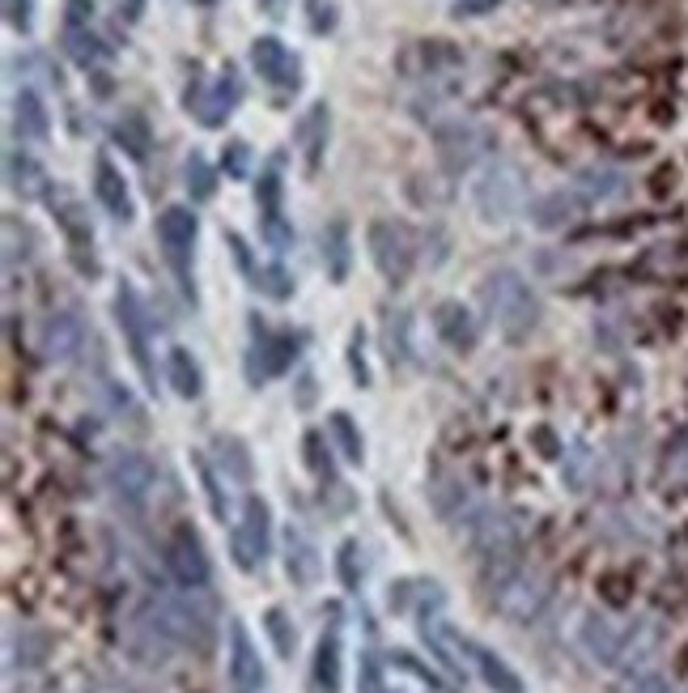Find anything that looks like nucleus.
<instances>
[{
  "instance_id": "1",
  "label": "nucleus",
  "mask_w": 688,
  "mask_h": 693,
  "mask_svg": "<svg viewBox=\"0 0 688 693\" xmlns=\"http://www.w3.org/2000/svg\"><path fill=\"white\" fill-rule=\"evenodd\" d=\"M582 651L595 660L600 668H612V672H637L646 664L663 642L659 621L642 617V621H612L604 612H591L579 630Z\"/></svg>"
},
{
  "instance_id": "2",
  "label": "nucleus",
  "mask_w": 688,
  "mask_h": 693,
  "mask_svg": "<svg viewBox=\"0 0 688 693\" xmlns=\"http://www.w3.org/2000/svg\"><path fill=\"white\" fill-rule=\"evenodd\" d=\"M476 298L485 306L489 324L510 345H519V340H527V336L540 328V294L531 290V281L519 269H494V273H485Z\"/></svg>"
},
{
  "instance_id": "3",
  "label": "nucleus",
  "mask_w": 688,
  "mask_h": 693,
  "mask_svg": "<svg viewBox=\"0 0 688 693\" xmlns=\"http://www.w3.org/2000/svg\"><path fill=\"white\" fill-rule=\"evenodd\" d=\"M485 591H489V605H494L506 621H515V626H531V621L544 612V605H549V596H552L549 579H544L540 570L523 566L519 557L485 566Z\"/></svg>"
},
{
  "instance_id": "4",
  "label": "nucleus",
  "mask_w": 688,
  "mask_h": 693,
  "mask_svg": "<svg viewBox=\"0 0 688 693\" xmlns=\"http://www.w3.org/2000/svg\"><path fill=\"white\" fill-rule=\"evenodd\" d=\"M145 617L170 647H192L195 655H209L218 642V621L204 605H195L192 596H154L145 600Z\"/></svg>"
},
{
  "instance_id": "5",
  "label": "nucleus",
  "mask_w": 688,
  "mask_h": 693,
  "mask_svg": "<svg viewBox=\"0 0 688 693\" xmlns=\"http://www.w3.org/2000/svg\"><path fill=\"white\" fill-rule=\"evenodd\" d=\"M366 251H370V264L379 269V277L400 290L409 285L416 273V260H421V234L404 218H374L366 225Z\"/></svg>"
},
{
  "instance_id": "6",
  "label": "nucleus",
  "mask_w": 688,
  "mask_h": 693,
  "mask_svg": "<svg viewBox=\"0 0 688 693\" xmlns=\"http://www.w3.org/2000/svg\"><path fill=\"white\" fill-rule=\"evenodd\" d=\"M527 204V175L510 158H489L480 175L472 179V209L480 213V222L506 225L515 213H523Z\"/></svg>"
},
{
  "instance_id": "7",
  "label": "nucleus",
  "mask_w": 688,
  "mask_h": 693,
  "mask_svg": "<svg viewBox=\"0 0 688 693\" xmlns=\"http://www.w3.org/2000/svg\"><path fill=\"white\" fill-rule=\"evenodd\" d=\"M195 239H200V213L192 204H166L158 213V248H162L170 273L179 281V290L195 303Z\"/></svg>"
},
{
  "instance_id": "8",
  "label": "nucleus",
  "mask_w": 688,
  "mask_h": 693,
  "mask_svg": "<svg viewBox=\"0 0 688 693\" xmlns=\"http://www.w3.org/2000/svg\"><path fill=\"white\" fill-rule=\"evenodd\" d=\"M115 324L124 333V345L137 361L145 388L158 391V366H154V319H149V306L140 298V290L133 281H119L115 285Z\"/></svg>"
},
{
  "instance_id": "9",
  "label": "nucleus",
  "mask_w": 688,
  "mask_h": 693,
  "mask_svg": "<svg viewBox=\"0 0 688 693\" xmlns=\"http://www.w3.org/2000/svg\"><path fill=\"white\" fill-rule=\"evenodd\" d=\"M434 154H438V167L446 175H468L480 162H489L494 133L476 119H464V115L442 119V124H434Z\"/></svg>"
},
{
  "instance_id": "10",
  "label": "nucleus",
  "mask_w": 688,
  "mask_h": 693,
  "mask_svg": "<svg viewBox=\"0 0 688 693\" xmlns=\"http://www.w3.org/2000/svg\"><path fill=\"white\" fill-rule=\"evenodd\" d=\"M47 209H52L55 225H60V234H64V248H68L73 269H77L82 277H98V273H103V264H98V251H94V225H89L85 204L73 192L52 188V196H47Z\"/></svg>"
},
{
  "instance_id": "11",
  "label": "nucleus",
  "mask_w": 688,
  "mask_h": 693,
  "mask_svg": "<svg viewBox=\"0 0 688 693\" xmlns=\"http://www.w3.org/2000/svg\"><path fill=\"white\" fill-rule=\"evenodd\" d=\"M230 554L239 570H255L273 554V506L260 494L243 498V515L234 519V532H230Z\"/></svg>"
},
{
  "instance_id": "12",
  "label": "nucleus",
  "mask_w": 688,
  "mask_h": 693,
  "mask_svg": "<svg viewBox=\"0 0 688 693\" xmlns=\"http://www.w3.org/2000/svg\"><path fill=\"white\" fill-rule=\"evenodd\" d=\"M183 103H188V112L195 115V124L200 128H209V133H218L225 128V119L239 112V103H243V77H239V64H221V73L209 82V90H200V82L188 85V94H183Z\"/></svg>"
},
{
  "instance_id": "13",
  "label": "nucleus",
  "mask_w": 688,
  "mask_h": 693,
  "mask_svg": "<svg viewBox=\"0 0 688 693\" xmlns=\"http://www.w3.org/2000/svg\"><path fill=\"white\" fill-rule=\"evenodd\" d=\"M107 485L110 494L119 498V506L145 511V502L154 498V490H158V464L145 451L119 447V451H110L107 460Z\"/></svg>"
},
{
  "instance_id": "14",
  "label": "nucleus",
  "mask_w": 688,
  "mask_h": 693,
  "mask_svg": "<svg viewBox=\"0 0 688 693\" xmlns=\"http://www.w3.org/2000/svg\"><path fill=\"white\" fill-rule=\"evenodd\" d=\"M166 570L183 591H204L213 582V561L204 554V540L192 524H179L166 540Z\"/></svg>"
},
{
  "instance_id": "15",
  "label": "nucleus",
  "mask_w": 688,
  "mask_h": 693,
  "mask_svg": "<svg viewBox=\"0 0 688 693\" xmlns=\"http://www.w3.org/2000/svg\"><path fill=\"white\" fill-rule=\"evenodd\" d=\"M255 328V340H251V354H247V379L251 388H264V379H276V375H285L294 361H298V345H303V336L298 333H273V328H264L260 319L251 324Z\"/></svg>"
},
{
  "instance_id": "16",
  "label": "nucleus",
  "mask_w": 688,
  "mask_h": 693,
  "mask_svg": "<svg viewBox=\"0 0 688 693\" xmlns=\"http://www.w3.org/2000/svg\"><path fill=\"white\" fill-rule=\"evenodd\" d=\"M255 204H260V234H264V243L276 255H285V251L294 248V225L285 218V179H281L276 162L268 170H260V179H255Z\"/></svg>"
},
{
  "instance_id": "17",
  "label": "nucleus",
  "mask_w": 688,
  "mask_h": 693,
  "mask_svg": "<svg viewBox=\"0 0 688 693\" xmlns=\"http://www.w3.org/2000/svg\"><path fill=\"white\" fill-rule=\"evenodd\" d=\"M251 69H255V77L264 85H273V90H298L303 85V60L294 56L276 34H260V39H251Z\"/></svg>"
},
{
  "instance_id": "18",
  "label": "nucleus",
  "mask_w": 688,
  "mask_h": 693,
  "mask_svg": "<svg viewBox=\"0 0 688 693\" xmlns=\"http://www.w3.org/2000/svg\"><path fill=\"white\" fill-rule=\"evenodd\" d=\"M468 536H472V545H476V554L485 557V566L519 557V524H515L510 515H501V511H489V506H485L468 524Z\"/></svg>"
},
{
  "instance_id": "19",
  "label": "nucleus",
  "mask_w": 688,
  "mask_h": 693,
  "mask_svg": "<svg viewBox=\"0 0 688 693\" xmlns=\"http://www.w3.org/2000/svg\"><path fill=\"white\" fill-rule=\"evenodd\" d=\"M225 676H230V693H260L264 690V660L260 647L247 634L243 621H230V655H225Z\"/></svg>"
},
{
  "instance_id": "20",
  "label": "nucleus",
  "mask_w": 688,
  "mask_h": 693,
  "mask_svg": "<svg viewBox=\"0 0 688 693\" xmlns=\"http://www.w3.org/2000/svg\"><path fill=\"white\" fill-rule=\"evenodd\" d=\"M4 188L13 196H22V200H47L52 196V175H47V167L34 154L13 145L4 154Z\"/></svg>"
},
{
  "instance_id": "21",
  "label": "nucleus",
  "mask_w": 688,
  "mask_h": 693,
  "mask_svg": "<svg viewBox=\"0 0 688 693\" xmlns=\"http://www.w3.org/2000/svg\"><path fill=\"white\" fill-rule=\"evenodd\" d=\"M39 340H43V354L52 361H73L85 345H89V333H85L82 315H73V311H52V315L43 319Z\"/></svg>"
},
{
  "instance_id": "22",
  "label": "nucleus",
  "mask_w": 688,
  "mask_h": 693,
  "mask_svg": "<svg viewBox=\"0 0 688 693\" xmlns=\"http://www.w3.org/2000/svg\"><path fill=\"white\" fill-rule=\"evenodd\" d=\"M434 333H438L442 345H446V349H455V354H472V349H476V340H480L476 315H472L459 298H442V303L434 306Z\"/></svg>"
},
{
  "instance_id": "23",
  "label": "nucleus",
  "mask_w": 688,
  "mask_h": 693,
  "mask_svg": "<svg viewBox=\"0 0 688 693\" xmlns=\"http://www.w3.org/2000/svg\"><path fill=\"white\" fill-rule=\"evenodd\" d=\"M328 140H331V107L328 98H315L298 119V145H303V162L306 175H319L324 158H328Z\"/></svg>"
},
{
  "instance_id": "24",
  "label": "nucleus",
  "mask_w": 688,
  "mask_h": 693,
  "mask_svg": "<svg viewBox=\"0 0 688 693\" xmlns=\"http://www.w3.org/2000/svg\"><path fill=\"white\" fill-rule=\"evenodd\" d=\"M94 200L107 209L115 222H133V192H128V179H124V170L115 167L107 154L94 158Z\"/></svg>"
},
{
  "instance_id": "25",
  "label": "nucleus",
  "mask_w": 688,
  "mask_h": 693,
  "mask_svg": "<svg viewBox=\"0 0 688 693\" xmlns=\"http://www.w3.org/2000/svg\"><path fill=\"white\" fill-rule=\"evenodd\" d=\"M582 209H586V196L570 183V188H557V192L531 200V204H527V218H531L536 230H565Z\"/></svg>"
},
{
  "instance_id": "26",
  "label": "nucleus",
  "mask_w": 688,
  "mask_h": 693,
  "mask_svg": "<svg viewBox=\"0 0 688 693\" xmlns=\"http://www.w3.org/2000/svg\"><path fill=\"white\" fill-rule=\"evenodd\" d=\"M13 137L34 140V145L52 140V115H47V103L34 85H22L13 94Z\"/></svg>"
},
{
  "instance_id": "27",
  "label": "nucleus",
  "mask_w": 688,
  "mask_h": 693,
  "mask_svg": "<svg viewBox=\"0 0 688 693\" xmlns=\"http://www.w3.org/2000/svg\"><path fill=\"white\" fill-rule=\"evenodd\" d=\"M110 140H115L133 162H149V154H154V124H149V115L137 112V107L119 112L115 124H110Z\"/></svg>"
},
{
  "instance_id": "28",
  "label": "nucleus",
  "mask_w": 688,
  "mask_h": 693,
  "mask_svg": "<svg viewBox=\"0 0 688 693\" xmlns=\"http://www.w3.org/2000/svg\"><path fill=\"white\" fill-rule=\"evenodd\" d=\"M464 651H468V660H472V668H476V676H480V681H485V685H489L494 693H527L523 690V676L506 664L497 651L480 647V642H472V638H464Z\"/></svg>"
},
{
  "instance_id": "29",
  "label": "nucleus",
  "mask_w": 688,
  "mask_h": 693,
  "mask_svg": "<svg viewBox=\"0 0 688 693\" xmlns=\"http://www.w3.org/2000/svg\"><path fill=\"white\" fill-rule=\"evenodd\" d=\"M166 384L183 400H200L204 396V370L188 345H170L166 349Z\"/></svg>"
},
{
  "instance_id": "30",
  "label": "nucleus",
  "mask_w": 688,
  "mask_h": 693,
  "mask_svg": "<svg viewBox=\"0 0 688 693\" xmlns=\"http://www.w3.org/2000/svg\"><path fill=\"white\" fill-rule=\"evenodd\" d=\"M324 269H328V277L336 285L349 281V269H353V230H349L345 218H331L324 225Z\"/></svg>"
},
{
  "instance_id": "31",
  "label": "nucleus",
  "mask_w": 688,
  "mask_h": 693,
  "mask_svg": "<svg viewBox=\"0 0 688 693\" xmlns=\"http://www.w3.org/2000/svg\"><path fill=\"white\" fill-rule=\"evenodd\" d=\"M285 570H289V579L310 587V582L319 579V570H324V557L319 549L310 545V536L298 532V527H289V536H285Z\"/></svg>"
},
{
  "instance_id": "32",
  "label": "nucleus",
  "mask_w": 688,
  "mask_h": 693,
  "mask_svg": "<svg viewBox=\"0 0 688 693\" xmlns=\"http://www.w3.org/2000/svg\"><path fill=\"white\" fill-rule=\"evenodd\" d=\"M637 273L655 281H685L688 277V251L680 243H663V248H650L642 260H637Z\"/></svg>"
},
{
  "instance_id": "33",
  "label": "nucleus",
  "mask_w": 688,
  "mask_h": 693,
  "mask_svg": "<svg viewBox=\"0 0 688 693\" xmlns=\"http://www.w3.org/2000/svg\"><path fill=\"white\" fill-rule=\"evenodd\" d=\"M60 43H64V56L73 60V64H82V69H98L110 56V48L89 27H64Z\"/></svg>"
},
{
  "instance_id": "34",
  "label": "nucleus",
  "mask_w": 688,
  "mask_h": 693,
  "mask_svg": "<svg viewBox=\"0 0 688 693\" xmlns=\"http://www.w3.org/2000/svg\"><path fill=\"white\" fill-rule=\"evenodd\" d=\"M315 685L319 693H340V630H324L315 647Z\"/></svg>"
},
{
  "instance_id": "35",
  "label": "nucleus",
  "mask_w": 688,
  "mask_h": 693,
  "mask_svg": "<svg viewBox=\"0 0 688 693\" xmlns=\"http://www.w3.org/2000/svg\"><path fill=\"white\" fill-rule=\"evenodd\" d=\"M421 638H425V647L434 651V660H438V664L446 668L451 676H459V681H464V660L455 655V647H459L464 638H459V634H451V630H446L442 621H430V617L421 621Z\"/></svg>"
},
{
  "instance_id": "36",
  "label": "nucleus",
  "mask_w": 688,
  "mask_h": 693,
  "mask_svg": "<svg viewBox=\"0 0 688 693\" xmlns=\"http://www.w3.org/2000/svg\"><path fill=\"white\" fill-rule=\"evenodd\" d=\"M183 183H188V196H192V204H204V200H213L218 196V167L192 149L188 154V162H183Z\"/></svg>"
},
{
  "instance_id": "37",
  "label": "nucleus",
  "mask_w": 688,
  "mask_h": 693,
  "mask_svg": "<svg viewBox=\"0 0 688 693\" xmlns=\"http://www.w3.org/2000/svg\"><path fill=\"white\" fill-rule=\"evenodd\" d=\"M328 434H331V443H336V451H340L349 464H361V460H366V439H361V430L353 426V417L345 413V409L328 413Z\"/></svg>"
},
{
  "instance_id": "38",
  "label": "nucleus",
  "mask_w": 688,
  "mask_h": 693,
  "mask_svg": "<svg viewBox=\"0 0 688 693\" xmlns=\"http://www.w3.org/2000/svg\"><path fill=\"white\" fill-rule=\"evenodd\" d=\"M574 188L586 196V204H595V200H607V196H616L625 188V175L621 170H582L579 179H574Z\"/></svg>"
},
{
  "instance_id": "39",
  "label": "nucleus",
  "mask_w": 688,
  "mask_h": 693,
  "mask_svg": "<svg viewBox=\"0 0 688 693\" xmlns=\"http://www.w3.org/2000/svg\"><path fill=\"white\" fill-rule=\"evenodd\" d=\"M264 634L273 638V647H276V655H281V660H294L298 630H294V621L285 617V609H268V612H264Z\"/></svg>"
},
{
  "instance_id": "40",
  "label": "nucleus",
  "mask_w": 688,
  "mask_h": 693,
  "mask_svg": "<svg viewBox=\"0 0 688 693\" xmlns=\"http://www.w3.org/2000/svg\"><path fill=\"white\" fill-rule=\"evenodd\" d=\"M195 472H200V485H204V498H209V511H213V519H230V502H225V490H221L218 472H213V464L204 460V455H192Z\"/></svg>"
},
{
  "instance_id": "41",
  "label": "nucleus",
  "mask_w": 688,
  "mask_h": 693,
  "mask_svg": "<svg viewBox=\"0 0 688 693\" xmlns=\"http://www.w3.org/2000/svg\"><path fill=\"white\" fill-rule=\"evenodd\" d=\"M218 460H221V469H225V476L251 481V455H247V447H243V439H225V434H221Z\"/></svg>"
},
{
  "instance_id": "42",
  "label": "nucleus",
  "mask_w": 688,
  "mask_h": 693,
  "mask_svg": "<svg viewBox=\"0 0 688 693\" xmlns=\"http://www.w3.org/2000/svg\"><path fill=\"white\" fill-rule=\"evenodd\" d=\"M251 277H255L251 285H255L260 294H268V298H276V303H285V298L294 294V277H289V273H285L281 264H264V269H255Z\"/></svg>"
},
{
  "instance_id": "43",
  "label": "nucleus",
  "mask_w": 688,
  "mask_h": 693,
  "mask_svg": "<svg viewBox=\"0 0 688 693\" xmlns=\"http://www.w3.org/2000/svg\"><path fill=\"white\" fill-rule=\"evenodd\" d=\"M221 175L225 179H251V145L247 140H230L221 149Z\"/></svg>"
},
{
  "instance_id": "44",
  "label": "nucleus",
  "mask_w": 688,
  "mask_h": 693,
  "mask_svg": "<svg viewBox=\"0 0 688 693\" xmlns=\"http://www.w3.org/2000/svg\"><path fill=\"white\" fill-rule=\"evenodd\" d=\"M387 358L391 361L409 358V311L387 315Z\"/></svg>"
},
{
  "instance_id": "45",
  "label": "nucleus",
  "mask_w": 688,
  "mask_h": 693,
  "mask_svg": "<svg viewBox=\"0 0 688 693\" xmlns=\"http://www.w3.org/2000/svg\"><path fill=\"white\" fill-rule=\"evenodd\" d=\"M336 575H340V582H345L349 591H358V587H361V575H358V540H345V545H340V554H336Z\"/></svg>"
},
{
  "instance_id": "46",
  "label": "nucleus",
  "mask_w": 688,
  "mask_h": 693,
  "mask_svg": "<svg viewBox=\"0 0 688 693\" xmlns=\"http://www.w3.org/2000/svg\"><path fill=\"white\" fill-rule=\"evenodd\" d=\"M306 27H310V34H331L336 30V4L331 0H306Z\"/></svg>"
},
{
  "instance_id": "47",
  "label": "nucleus",
  "mask_w": 688,
  "mask_h": 693,
  "mask_svg": "<svg viewBox=\"0 0 688 693\" xmlns=\"http://www.w3.org/2000/svg\"><path fill=\"white\" fill-rule=\"evenodd\" d=\"M4 22L18 34H30L34 30V0H4Z\"/></svg>"
},
{
  "instance_id": "48",
  "label": "nucleus",
  "mask_w": 688,
  "mask_h": 693,
  "mask_svg": "<svg viewBox=\"0 0 688 693\" xmlns=\"http://www.w3.org/2000/svg\"><path fill=\"white\" fill-rule=\"evenodd\" d=\"M395 668H404V672H413V676H421V681H425L430 690H442V681H438V676H434V672H430L425 664H416L413 651H395Z\"/></svg>"
},
{
  "instance_id": "49",
  "label": "nucleus",
  "mask_w": 688,
  "mask_h": 693,
  "mask_svg": "<svg viewBox=\"0 0 688 693\" xmlns=\"http://www.w3.org/2000/svg\"><path fill=\"white\" fill-rule=\"evenodd\" d=\"M94 22V0H64V27H89Z\"/></svg>"
},
{
  "instance_id": "50",
  "label": "nucleus",
  "mask_w": 688,
  "mask_h": 693,
  "mask_svg": "<svg viewBox=\"0 0 688 693\" xmlns=\"http://www.w3.org/2000/svg\"><path fill=\"white\" fill-rule=\"evenodd\" d=\"M358 685H361V693H379L383 690V681H379V660L366 651L361 655V672H358Z\"/></svg>"
},
{
  "instance_id": "51",
  "label": "nucleus",
  "mask_w": 688,
  "mask_h": 693,
  "mask_svg": "<svg viewBox=\"0 0 688 693\" xmlns=\"http://www.w3.org/2000/svg\"><path fill=\"white\" fill-rule=\"evenodd\" d=\"M501 0H455L451 4V18H480V13H494Z\"/></svg>"
},
{
  "instance_id": "52",
  "label": "nucleus",
  "mask_w": 688,
  "mask_h": 693,
  "mask_svg": "<svg viewBox=\"0 0 688 693\" xmlns=\"http://www.w3.org/2000/svg\"><path fill=\"white\" fill-rule=\"evenodd\" d=\"M629 693H676V690H671V685H667L663 676H642V681H637V685Z\"/></svg>"
},
{
  "instance_id": "53",
  "label": "nucleus",
  "mask_w": 688,
  "mask_h": 693,
  "mask_svg": "<svg viewBox=\"0 0 688 693\" xmlns=\"http://www.w3.org/2000/svg\"><path fill=\"white\" fill-rule=\"evenodd\" d=\"M260 4V13H268V18H285V9H289V0H255Z\"/></svg>"
},
{
  "instance_id": "54",
  "label": "nucleus",
  "mask_w": 688,
  "mask_h": 693,
  "mask_svg": "<svg viewBox=\"0 0 688 693\" xmlns=\"http://www.w3.org/2000/svg\"><path fill=\"white\" fill-rule=\"evenodd\" d=\"M82 693H128V690H119L115 681H94V685H85Z\"/></svg>"
},
{
  "instance_id": "55",
  "label": "nucleus",
  "mask_w": 688,
  "mask_h": 693,
  "mask_svg": "<svg viewBox=\"0 0 688 693\" xmlns=\"http://www.w3.org/2000/svg\"><path fill=\"white\" fill-rule=\"evenodd\" d=\"M192 4H200V9H213V4H218V0H192Z\"/></svg>"
}]
</instances>
